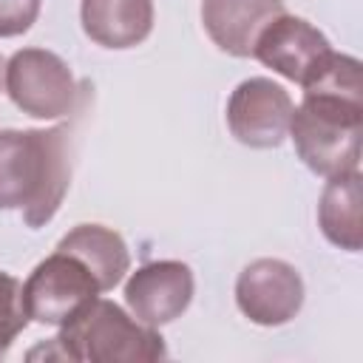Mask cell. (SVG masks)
<instances>
[{"mask_svg": "<svg viewBox=\"0 0 363 363\" xmlns=\"http://www.w3.org/2000/svg\"><path fill=\"white\" fill-rule=\"evenodd\" d=\"M71 184L68 128L0 130V210H20L26 227H45Z\"/></svg>", "mask_w": 363, "mask_h": 363, "instance_id": "cell-1", "label": "cell"}, {"mask_svg": "<svg viewBox=\"0 0 363 363\" xmlns=\"http://www.w3.org/2000/svg\"><path fill=\"white\" fill-rule=\"evenodd\" d=\"M54 343L60 346L57 357L82 363H153L167 357L159 329L145 326L108 298H94L79 309L65 326H60Z\"/></svg>", "mask_w": 363, "mask_h": 363, "instance_id": "cell-2", "label": "cell"}, {"mask_svg": "<svg viewBox=\"0 0 363 363\" xmlns=\"http://www.w3.org/2000/svg\"><path fill=\"white\" fill-rule=\"evenodd\" d=\"M289 136L298 159L315 176H340L360 170V139H363V105L306 96L292 111Z\"/></svg>", "mask_w": 363, "mask_h": 363, "instance_id": "cell-3", "label": "cell"}, {"mask_svg": "<svg viewBox=\"0 0 363 363\" xmlns=\"http://www.w3.org/2000/svg\"><path fill=\"white\" fill-rule=\"evenodd\" d=\"M9 99L34 119H60L77 108L79 85L62 57L45 48H20L6 62Z\"/></svg>", "mask_w": 363, "mask_h": 363, "instance_id": "cell-4", "label": "cell"}, {"mask_svg": "<svg viewBox=\"0 0 363 363\" xmlns=\"http://www.w3.org/2000/svg\"><path fill=\"white\" fill-rule=\"evenodd\" d=\"M102 289L94 272L71 252L54 250L43 258L23 284V309L28 320L43 326H65L79 309H85Z\"/></svg>", "mask_w": 363, "mask_h": 363, "instance_id": "cell-5", "label": "cell"}, {"mask_svg": "<svg viewBox=\"0 0 363 363\" xmlns=\"http://www.w3.org/2000/svg\"><path fill=\"white\" fill-rule=\"evenodd\" d=\"M292 96L267 77H250L227 99V128L247 147H278L289 136Z\"/></svg>", "mask_w": 363, "mask_h": 363, "instance_id": "cell-6", "label": "cell"}, {"mask_svg": "<svg viewBox=\"0 0 363 363\" xmlns=\"http://www.w3.org/2000/svg\"><path fill=\"white\" fill-rule=\"evenodd\" d=\"M235 303L258 326H284L303 306V278L281 258H258L238 272Z\"/></svg>", "mask_w": 363, "mask_h": 363, "instance_id": "cell-7", "label": "cell"}, {"mask_svg": "<svg viewBox=\"0 0 363 363\" xmlns=\"http://www.w3.org/2000/svg\"><path fill=\"white\" fill-rule=\"evenodd\" d=\"M193 269L184 261H147L125 281V303L136 320L159 329L182 318L193 301Z\"/></svg>", "mask_w": 363, "mask_h": 363, "instance_id": "cell-8", "label": "cell"}, {"mask_svg": "<svg viewBox=\"0 0 363 363\" xmlns=\"http://www.w3.org/2000/svg\"><path fill=\"white\" fill-rule=\"evenodd\" d=\"M332 51L323 31H318L309 20L295 14H278L264 26L252 45V57L281 74L289 82H303L309 71Z\"/></svg>", "mask_w": 363, "mask_h": 363, "instance_id": "cell-9", "label": "cell"}, {"mask_svg": "<svg viewBox=\"0 0 363 363\" xmlns=\"http://www.w3.org/2000/svg\"><path fill=\"white\" fill-rule=\"evenodd\" d=\"M284 11V0H201V26L224 54L252 57L264 26Z\"/></svg>", "mask_w": 363, "mask_h": 363, "instance_id": "cell-10", "label": "cell"}, {"mask_svg": "<svg viewBox=\"0 0 363 363\" xmlns=\"http://www.w3.org/2000/svg\"><path fill=\"white\" fill-rule=\"evenodd\" d=\"M82 31L102 48H136L153 31V0H82Z\"/></svg>", "mask_w": 363, "mask_h": 363, "instance_id": "cell-11", "label": "cell"}, {"mask_svg": "<svg viewBox=\"0 0 363 363\" xmlns=\"http://www.w3.org/2000/svg\"><path fill=\"white\" fill-rule=\"evenodd\" d=\"M318 224L329 244L360 252L363 247V184L360 170L329 176L318 201Z\"/></svg>", "mask_w": 363, "mask_h": 363, "instance_id": "cell-12", "label": "cell"}, {"mask_svg": "<svg viewBox=\"0 0 363 363\" xmlns=\"http://www.w3.org/2000/svg\"><path fill=\"white\" fill-rule=\"evenodd\" d=\"M57 250L77 255L94 272L102 292L113 289L130 269V252L125 238L105 224H77L60 238Z\"/></svg>", "mask_w": 363, "mask_h": 363, "instance_id": "cell-13", "label": "cell"}, {"mask_svg": "<svg viewBox=\"0 0 363 363\" xmlns=\"http://www.w3.org/2000/svg\"><path fill=\"white\" fill-rule=\"evenodd\" d=\"M26 326H28V315L23 309V284L0 269V357H6L14 337Z\"/></svg>", "mask_w": 363, "mask_h": 363, "instance_id": "cell-14", "label": "cell"}, {"mask_svg": "<svg viewBox=\"0 0 363 363\" xmlns=\"http://www.w3.org/2000/svg\"><path fill=\"white\" fill-rule=\"evenodd\" d=\"M43 0H0V37L26 34L40 17Z\"/></svg>", "mask_w": 363, "mask_h": 363, "instance_id": "cell-15", "label": "cell"}, {"mask_svg": "<svg viewBox=\"0 0 363 363\" xmlns=\"http://www.w3.org/2000/svg\"><path fill=\"white\" fill-rule=\"evenodd\" d=\"M3 74H6V62H3V57H0V88H3Z\"/></svg>", "mask_w": 363, "mask_h": 363, "instance_id": "cell-16", "label": "cell"}]
</instances>
